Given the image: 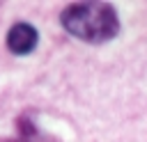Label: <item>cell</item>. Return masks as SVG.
Segmentation results:
<instances>
[{
    "label": "cell",
    "instance_id": "3957f363",
    "mask_svg": "<svg viewBox=\"0 0 147 142\" xmlns=\"http://www.w3.org/2000/svg\"><path fill=\"white\" fill-rule=\"evenodd\" d=\"M0 142H25V140H0Z\"/></svg>",
    "mask_w": 147,
    "mask_h": 142
},
{
    "label": "cell",
    "instance_id": "7a4b0ae2",
    "mask_svg": "<svg viewBox=\"0 0 147 142\" xmlns=\"http://www.w3.org/2000/svg\"><path fill=\"white\" fill-rule=\"evenodd\" d=\"M37 41H39V34L30 23H14L7 32V48L16 55L30 53L37 46Z\"/></svg>",
    "mask_w": 147,
    "mask_h": 142
},
{
    "label": "cell",
    "instance_id": "6da1fadb",
    "mask_svg": "<svg viewBox=\"0 0 147 142\" xmlns=\"http://www.w3.org/2000/svg\"><path fill=\"white\" fill-rule=\"evenodd\" d=\"M60 23L69 34L85 44H106L119 32V18L115 7L99 0L67 5L60 14Z\"/></svg>",
    "mask_w": 147,
    "mask_h": 142
}]
</instances>
